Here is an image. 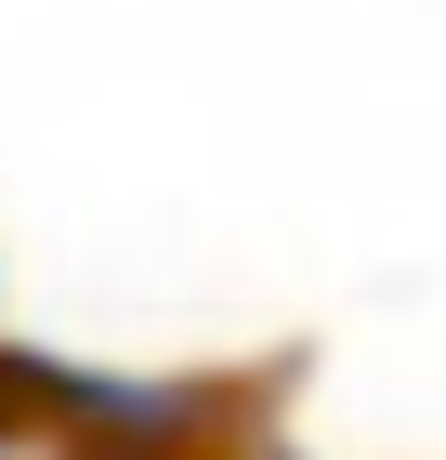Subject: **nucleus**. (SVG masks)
Returning <instances> with one entry per match:
<instances>
[{"mask_svg": "<svg viewBox=\"0 0 446 460\" xmlns=\"http://www.w3.org/2000/svg\"><path fill=\"white\" fill-rule=\"evenodd\" d=\"M13 434H27V382L0 368V447H13Z\"/></svg>", "mask_w": 446, "mask_h": 460, "instance_id": "1", "label": "nucleus"}]
</instances>
